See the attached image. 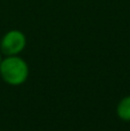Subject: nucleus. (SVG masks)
<instances>
[{
  "instance_id": "f257e3e1",
  "label": "nucleus",
  "mask_w": 130,
  "mask_h": 131,
  "mask_svg": "<svg viewBox=\"0 0 130 131\" xmlns=\"http://www.w3.org/2000/svg\"><path fill=\"white\" fill-rule=\"evenodd\" d=\"M0 76L8 85H22L29 77V64L20 55H7L0 62Z\"/></svg>"
},
{
  "instance_id": "f03ea898",
  "label": "nucleus",
  "mask_w": 130,
  "mask_h": 131,
  "mask_svg": "<svg viewBox=\"0 0 130 131\" xmlns=\"http://www.w3.org/2000/svg\"><path fill=\"white\" fill-rule=\"evenodd\" d=\"M27 46V37L21 30L13 29L7 31L0 41L1 53L7 55H20Z\"/></svg>"
},
{
  "instance_id": "7ed1b4c3",
  "label": "nucleus",
  "mask_w": 130,
  "mask_h": 131,
  "mask_svg": "<svg viewBox=\"0 0 130 131\" xmlns=\"http://www.w3.org/2000/svg\"><path fill=\"white\" fill-rule=\"evenodd\" d=\"M116 115L120 120L130 122V95L122 98L116 106Z\"/></svg>"
},
{
  "instance_id": "20e7f679",
  "label": "nucleus",
  "mask_w": 130,
  "mask_h": 131,
  "mask_svg": "<svg viewBox=\"0 0 130 131\" xmlns=\"http://www.w3.org/2000/svg\"><path fill=\"white\" fill-rule=\"evenodd\" d=\"M1 60H2V57H1V54H0V62H1Z\"/></svg>"
}]
</instances>
